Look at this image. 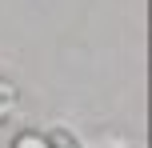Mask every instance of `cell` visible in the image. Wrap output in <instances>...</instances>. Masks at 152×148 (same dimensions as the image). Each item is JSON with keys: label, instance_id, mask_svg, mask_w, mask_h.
Here are the masks:
<instances>
[{"label": "cell", "instance_id": "1", "mask_svg": "<svg viewBox=\"0 0 152 148\" xmlns=\"http://www.w3.org/2000/svg\"><path fill=\"white\" fill-rule=\"evenodd\" d=\"M16 104H20V92H16V84H12V80H0V124H4V120H12Z\"/></svg>", "mask_w": 152, "mask_h": 148}, {"label": "cell", "instance_id": "2", "mask_svg": "<svg viewBox=\"0 0 152 148\" xmlns=\"http://www.w3.org/2000/svg\"><path fill=\"white\" fill-rule=\"evenodd\" d=\"M12 148H52V144H48L40 132H20V136L12 140Z\"/></svg>", "mask_w": 152, "mask_h": 148}]
</instances>
